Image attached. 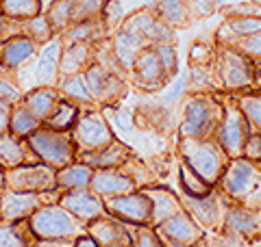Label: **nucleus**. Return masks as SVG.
<instances>
[{
    "label": "nucleus",
    "instance_id": "obj_1",
    "mask_svg": "<svg viewBox=\"0 0 261 247\" xmlns=\"http://www.w3.org/2000/svg\"><path fill=\"white\" fill-rule=\"evenodd\" d=\"M222 191L233 204L246 208H261V163L240 159H231L218 182Z\"/></svg>",
    "mask_w": 261,
    "mask_h": 247
},
{
    "label": "nucleus",
    "instance_id": "obj_2",
    "mask_svg": "<svg viewBox=\"0 0 261 247\" xmlns=\"http://www.w3.org/2000/svg\"><path fill=\"white\" fill-rule=\"evenodd\" d=\"M224 115V102L218 96L194 94L183 104V119L178 126L181 139H214Z\"/></svg>",
    "mask_w": 261,
    "mask_h": 247
},
{
    "label": "nucleus",
    "instance_id": "obj_3",
    "mask_svg": "<svg viewBox=\"0 0 261 247\" xmlns=\"http://www.w3.org/2000/svg\"><path fill=\"white\" fill-rule=\"evenodd\" d=\"M178 156L209 187H218L228 161H231L222 150V145L216 141V137L214 139H181L178 141Z\"/></svg>",
    "mask_w": 261,
    "mask_h": 247
},
{
    "label": "nucleus",
    "instance_id": "obj_4",
    "mask_svg": "<svg viewBox=\"0 0 261 247\" xmlns=\"http://www.w3.org/2000/svg\"><path fill=\"white\" fill-rule=\"evenodd\" d=\"M29 226L37 238H68L76 241L81 234H87V226L79 221L61 204H48L37 208L29 217Z\"/></svg>",
    "mask_w": 261,
    "mask_h": 247
},
{
    "label": "nucleus",
    "instance_id": "obj_5",
    "mask_svg": "<svg viewBox=\"0 0 261 247\" xmlns=\"http://www.w3.org/2000/svg\"><path fill=\"white\" fill-rule=\"evenodd\" d=\"M27 141L33 154L37 156V161L50 165L55 169H61L76 161V145L70 133L48 128L42 123V128H37Z\"/></svg>",
    "mask_w": 261,
    "mask_h": 247
},
{
    "label": "nucleus",
    "instance_id": "obj_6",
    "mask_svg": "<svg viewBox=\"0 0 261 247\" xmlns=\"http://www.w3.org/2000/svg\"><path fill=\"white\" fill-rule=\"evenodd\" d=\"M178 197H181L183 210L202 228L205 234H216L224 230V217L231 200L218 187H214L207 195H200V197H192L185 193H181Z\"/></svg>",
    "mask_w": 261,
    "mask_h": 247
},
{
    "label": "nucleus",
    "instance_id": "obj_7",
    "mask_svg": "<svg viewBox=\"0 0 261 247\" xmlns=\"http://www.w3.org/2000/svg\"><path fill=\"white\" fill-rule=\"evenodd\" d=\"M70 135L74 139L76 156L85 152H96L116 141V135H113L107 117L102 115V111L94 109V106H83Z\"/></svg>",
    "mask_w": 261,
    "mask_h": 247
},
{
    "label": "nucleus",
    "instance_id": "obj_8",
    "mask_svg": "<svg viewBox=\"0 0 261 247\" xmlns=\"http://www.w3.org/2000/svg\"><path fill=\"white\" fill-rule=\"evenodd\" d=\"M224 102V115L222 121L218 126L216 141L222 145V150L226 152L228 159H240L244 152V143L250 133V123L244 117V113L240 111L235 98H226Z\"/></svg>",
    "mask_w": 261,
    "mask_h": 247
},
{
    "label": "nucleus",
    "instance_id": "obj_9",
    "mask_svg": "<svg viewBox=\"0 0 261 247\" xmlns=\"http://www.w3.org/2000/svg\"><path fill=\"white\" fill-rule=\"evenodd\" d=\"M5 187L9 191L44 193L57 189V169L46 163H29L5 171Z\"/></svg>",
    "mask_w": 261,
    "mask_h": 247
},
{
    "label": "nucleus",
    "instance_id": "obj_10",
    "mask_svg": "<svg viewBox=\"0 0 261 247\" xmlns=\"http://www.w3.org/2000/svg\"><path fill=\"white\" fill-rule=\"evenodd\" d=\"M61 191H44V193H22V191H9L5 189L0 195V221L11 224V221L29 219L33 212L48 204H59Z\"/></svg>",
    "mask_w": 261,
    "mask_h": 247
},
{
    "label": "nucleus",
    "instance_id": "obj_11",
    "mask_svg": "<svg viewBox=\"0 0 261 247\" xmlns=\"http://www.w3.org/2000/svg\"><path fill=\"white\" fill-rule=\"evenodd\" d=\"M218 80L226 91H242L255 85V61L242 50L226 48L218 61Z\"/></svg>",
    "mask_w": 261,
    "mask_h": 247
},
{
    "label": "nucleus",
    "instance_id": "obj_12",
    "mask_svg": "<svg viewBox=\"0 0 261 247\" xmlns=\"http://www.w3.org/2000/svg\"><path fill=\"white\" fill-rule=\"evenodd\" d=\"M105 208H107V215L116 217L118 221H124V224H133V226L152 224V204L140 189L133 193L107 197Z\"/></svg>",
    "mask_w": 261,
    "mask_h": 247
},
{
    "label": "nucleus",
    "instance_id": "obj_13",
    "mask_svg": "<svg viewBox=\"0 0 261 247\" xmlns=\"http://www.w3.org/2000/svg\"><path fill=\"white\" fill-rule=\"evenodd\" d=\"M152 230L163 247H192L205 238L202 228L185 210L176 212L174 217L166 219L159 226H152Z\"/></svg>",
    "mask_w": 261,
    "mask_h": 247
},
{
    "label": "nucleus",
    "instance_id": "obj_14",
    "mask_svg": "<svg viewBox=\"0 0 261 247\" xmlns=\"http://www.w3.org/2000/svg\"><path fill=\"white\" fill-rule=\"evenodd\" d=\"M83 76H85L87 89L96 104L109 106L124 94V82L120 80V76L113 74V70H109L107 65H102V63H92L83 72Z\"/></svg>",
    "mask_w": 261,
    "mask_h": 247
},
{
    "label": "nucleus",
    "instance_id": "obj_15",
    "mask_svg": "<svg viewBox=\"0 0 261 247\" xmlns=\"http://www.w3.org/2000/svg\"><path fill=\"white\" fill-rule=\"evenodd\" d=\"M59 204L65 210H70L79 221L83 224H92L98 217L107 215V208H105V200L98 197L96 193H92L89 189H76V191H65L59 197Z\"/></svg>",
    "mask_w": 261,
    "mask_h": 247
},
{
    "label": "nucleus",
    "instance_id": "obj_16",
    "mask_svg": "<svg viewBox=\"0 0 261 247\" xmlns=\"http://www.w3.org/2000/svg\"><path fill=\"white\" fill-rule=\"evenodd\" d=\"M133 74H135V85L144 89V91H157L166 82H170L166 72L161 68V61L157 56L154 46L144 48L140 52V56H137V61L133 65Z\"/></svg>",
    "mask_w": 261,
    "mask_h": 247
},
{
    "label": "nucleus",
    "instance_id": "obj_17",
    "mask_svg": "<svg viewBox=\"0 0 261 247\" xmlns=\"http://www.w3.org/2000/svg\"><path fill=\"white\" fill-rule=\"evenodd\" d=\"M135 180L126 176L122 169H96L89 182V191L96 193L98 197L107 200V197H116V195H124V193H133L137 191Z\"/></svg>",
    "mask_w": 261,
    "mask_h": 247
},
{
    "label": "nucleus",
    "instance_id": "obj_18",
    "mask_svg": "<svg viewBox=\"0 0 261 247\" xmlns=\"http://www.w3.org/2000/svg\"><path fill=\"white\" fill-rule=\"evenodd\" d=\"M224 230L255 241L257 236H261V208H246V206L231 202L226 208Z\"/></svg>",
    "mask_w": 261,
    "mask_h": 247
},
{
    "label": "nucleus",
    "instance_id": "obj_19",
    "mask_svg": "<svg viewBox=\"0 0 261 247\" xmlns=\"http://www.w3.org/2000/svg\"><path fill=\"white\" fill-rule=\"evenodd\" d=\"M128 28H133L137 35H140L146 46L152 44V46H161V44H172L174 39V33H172V26L166 24L161 18L152 15L150 11H137L133 18L126 22Z\"/></svg>",
    "mask_w": 261,
    "mask_h": 247
},
{
    "label": "nucleus",
    "instance_id": "obj_20",
    "mask_svg": "<svg viewBox=\"0 0 261 247\" xmlns=\"http://www.w3.org/2000/svg\"><path fill=\"white\" fill-rule=\"evenodd\" d=\"M140 191L148 197L150 204H152V224H150V228L163 224L166 219L174 217L176 212L183 210L181 197H178L172 189L161 187V184H148V187H142Z\"/></svg>",
    "mask_w": 261,
    "mask_h": 247
},
{
    "label": "nucleus",
    "instance_id": "obj_21",
    "mask_svg": "<svg viewBox=\"0 0 261 247\" xmlns=\"http://www.w3.org/2000/svg\"><path fill=\"white\" fill-rule=\"evenodd\" d=\"M133 152H130V147L126 143H122L120 139H116L113 143L100 147V150L96 152H85V154H79L76 161H83L85 165H89L94 171L96 169H120L122 165H124Z\"/></svg>",
    "mask_w": 261,
    "mask_h": 247
},
{
    "label": "nucleus",
    "instance_id": "obj_22",
    "mask_svg": "<svg viewBox=\"0 0 261 247\" xmlns=\"http://www.w3.org/2000/svg\"><path fill=\"white\" fill-rule=\"evenodd\" d=\"M29 163H39V161L33 154L27 139H20L11 133L0 135V169L7 171V169L20 167V165H29Z\"/></svg>",
    "mask_w": 261,
    "mask_h": 247
},
{
    "label": "nucleus",
    "instance_id": "obj_23",
    "mask_svg": "<svg viewBox=\"0 0 261 247\" xmlns=\"http://www.w3.org/2000/svg\"><path fill=\"white\" fill-rule=\"evenodd\" d=\"M144 48H148V46H146V41L137 35L133 28L122 26L116 33V37H113L111 52H113V56H116V63L122 70H133L137 56H140V52L144 50Z\"/></svg>",
    "mask_w": 261,
    "mask_h": 247
},
{
    "label": "nucleus",
    "instance_id": "obj_24",
    "mask_svg": "<svg viewBox=\"0 0 261 247\" xmlns=\"http://www.w3.org/2000/svg\"><path fill=\"white\" fill-rule=\"evenodd\" d=\"M59 63H61V44L57 37H53L50 41H46V46L39 52L37 70H35L37 87H57V82H59Z\"/></svg>",
    "mask_w": 261,
    "mask_h": 247
},
{
    "label": "nucleus",
    "instance_id": "obj_25",
    "mask_svg": "<svg viewBox=\"0 0 261 247\" xmlns=\"http://www.w3.org/2000/svg\"><path fill=\"white\" fill-rule=\"evenodd\" d=\"M37 52L35 41L29 35L9 37L0 46V61H3L5 70H18L22 63H27L33 54Z\"/></svg>",
    "mask_w": 261,
    "mask_h": 247
},
{
    "label": "nucleus",
    "instance_id": "obj_26",
    "mask_svg": "<svg viewBox=\"0 0 261 247\" xmlns=\"http://www.w3.org/2000/svg\"><path fill=\"white\" fill-rule=\"evenodd\" d=\"M61 100V94L57 87H35L31 89L29 94H24V104H27V109L35 115L37 119H42V123L50 117L57 102Z\"/></svg>",
    "mask_w": 261,
    "mask_h": 247
},
{
    "label": "nucleus",
    "instance_id": "obj_27",
    "mask_svg": "<svg viewBox=\"0 0 261 247\" xmlns=\"http://www.w3.org/2000/svg\"><path fill=\"white\" fill-rule=\"evenodd\" d=\"M92 176H94V169L89 165H85L83 161H74L61 169H57V189L61 193L76 191V189H89Z\"/></svg>",
    "mask_w": 261,
    "mask_h": 247
},
{
    "label": "nucleus",
    "instance_id": "obj_28",
    "mask_svg": "<svg viewBox=\"0 0 261 247\" xmlns=\"http://www.w3.org/2000/svg\"><path fill=\"white\" fill-rule=\"evenodd\" d=\"M37 236L33 234L29 219L11 221L5 224L0 221V247H35Z\"/></svg>",
    "mask_w": 261,
    "mask_h": 247
},
{
    "label": "nucleus",
    "instance_id": "obj_29",
    "mask_svg": "<svg viewBox=\"0 0 261 247\" xmlns=\"http://www.w3.org/2000/svg\"><path fill=\"white\" fill-rule=\"evenodd\" d=\"M89 56H92V44H70L61 50L59 72L61 76H72V74H83L89 68Z\"/></svg>",
    "mask_w": 261,
    "mask_h": 247
},
{
    "label": "nucleus",
    "instance_id": "obj_30",
    "mask_svg": "<svg viewBox=\"0 0 261 247\" xmlns=\"http://www.w3.org/2000/svg\"><path fill=\"white\" fill-rule=\"evenodd\" d=\"M81 111H83V106H81V104L72 102V100H68V98L61 96V100L57 102L53 115L44 121V126L55 128V130H63V133H70V130L74 128Z\"/></svg>",
    "mask_w": 261,
    "mask_h": 247
},
{
    "label": "nucleus",
    "instance_id": "obj_31",
    "mask_svg": "<svg viewBox=\"0 0 261 247\" xmlns=\"http://www.w3.org/2000/svg\"><path fill=\"white\" fill-rule=\"evenodd\" d=\"M57 89L63 98L68 100L76 102L81 106H94V98L89 94L87 89V82H85V76L83 74H72V76H61L59 82H57Z\"/></svg>",
    "mask_w": 261,
    "mask_h": 247
},
{
    "label": "nucleus",
    "instance_id": "obj_32",
    "mask_svg": "<svg viewBox=\"0 0 261 247\" xmlns=\"http://www.w3.org/2000/svg\"><path fill=\"white\" fill-rule=\"evenodd\" d=\"M37 128H42V119H37L24 102L15 104L9 113V133L20 139H29Z\"/></svg>",
    "mask_w": 261,
    "mask_h": 247
},
{
    "label": "nucleus",
    "instance_id": "obj_33",
    "mask_svg": "<svg viewBox=\"0 0 261 247\" xmlns=\"http://www.w3.org/2000/svg\"><path fill=\"white\" fill-rule=\"evenodd\" d=\"M176 169H178V184H181V193L192 195V197H200V195H207L211 189H214V187H209L198 174H196L187 163L178 161Z\"/></svg>",
    "mask_w": 261,
    "mask_h": 247
},
{
    "label": "nucleus",
    "instance_id": "obj_34",
    "mask_svg": "<svg viewBox=\"0 0 261 247\" xmlns=\"http://www.w3.org/2000/svg\"><path fill=\"white\" fill-rule=\"evenodd\" d=\"M3 13L15 20H33L44 9L42 0H0Z\"/></svg>",
    "mask_w": 261,
    "mask_h": 247
},
{
    "label": "nucleus",
    "instance_id": "obj_35",
    "mask_svg": "<svg viewBox=\"0 0 261 247\" xmlns=\"http://www.w3.org/2000/svg\"><path fill=\"white\" fill-rule=\"evenodd\" d=\"M100 26L96 20H81V22H74L65 28V35H68L70 44H92L100 37Z\"/></svg>",
    "mask_w": 261,
    "mask_h": 247
},
{
    "label": "nucleus",
    "instance_id": "obj_36",
    "mask_svg": "<svg viewBox=\"0 0 261 247\" xmlns=\"http://www.w3.org/2000/svg\"><path fill=\"white\" fill-rule=\"evenodd\" d=\"M235 102L250 123V128L261 133V94H242L235 98Z\"/></svg>",
    "mask_w": 261,
    "mask_h": 247
},
{
    "label": "nucleus",
    "instance_id": "obj_37",
    "mask_svg": "<svg viewBox=\"0 0 261 247\" xmlns=\"http://www.w3.org/2000/svg\"><path fill=\"white\" fill-rule=\"evenodd\" d=\"M159 18L170 26H181L187 22V5L185 0H159L157 5Z\"/></svg>",
    "mask_w": 261,
    "mask_h": 247
},
{
    "label": "nucleus",
    "instance_id": "obj_38",
    "mask_svg": "<svg viewBox=\"0 0 261 247\" xmlns=\"http://www.w3.org/2000/svg\"><path fill=\"white\" fill-rule=\"evenodd\" d=\"M107 0H72V24L81 20H96Z\"/></svg>",
    "mask_w": 261,
    "mask_h": 247
},
{
    "label": "nucleus",
    "instance_id": "obj_39",
    "mask_svg": "<svg viewBox=\"0 0 261 247\" xmlns=\"http://www.w3.org/2000/svg\"><path fill=\"white\" fill-rule=\"evenodd\" d=\"M226 28H231L233 35H240L246 39L261 30V18L259 15H235L233 20L226 22Z\"/></svg>",
    "mask_w": 261,
    "mask_h": 247
},
{
    "label": "nucleus",
    "instance_id": "obj_40",
    "mask_svg": "<svg viewBox=\"0 0 261 247\" xmlns=\"http://www.w3.org/2000/svg\"><path fill=\"white\" fill-rule=\"evenodd\" d=\"M48 20H50L53 28H68L72 24V0H59L57 5H53Z\"/></svg>",
    "mask_w": 261,
    "mask_h": 247
},
{
    "label": "nucleus",
    "instance_id": "obj_41",
    "mask_svg": "<svg viewBox=\"0 0 261 247\" xmlns=\"http://www.w3.org/2000/svg\"><path fill=\"white\" fill-rule=\"evenodd\" d=\"M190 91V74H181L174 80L168 82L166 91H163V102L166 104H174L178 100H183V96Z\"/></svg>",
    "mask_w": 261,
    "mask_h": 247
},
{
    "label": "nucleus",
    "instance_id": "obj_42",
    "mask_svg": "<svg viewBox=\"0 0 261 247\" xmlns=\"http://www.w3.org/2000/svg\"><path fill=\"white\" fill-rule=\"evenodd\" d=\"M207 238V245L209 247H250V241L248 238H244L240 234H233V232H216V234H205Z\"/></svg>",
    "mask_w": 261,
    "mask_h": 247
},
{
    "label": "nucleus",
    "instance_id": "obj_43",
    "mask_svg": "<svg viewBox=\"0 0 261 247\" xmlns=\"http://www.w3.org/2000/svg\"><path fill=\"white\" fill-rule=\"evenodd\" d=\"M29 37L35 41V44H44V41H50L53 39V24L48 18H33L29 24Z\"/></svg>",
    "mask_w": 261,
    "mask_h": 247
},
{
    "label": "nucleus",
    "instance_id": "obj_44",
    "mask_svg": "<svg viewBox=\"0 0 261 247\" xmlns=\"http://www.w3.org/2000/svg\"><path fill=\"white\" fill-rule=\"evenodd\" d=\"M154 50H157V56H159L161 68H163V72H166L168 80H172V76H174L176 70H178V61H176L174 46H172V44H161V46H154Z\"/></svg>",
    "mask_w": 261,
    "mask_h": 247
},
{
    "label": "nucleus",
    "instance_id": "obj_45",
    "mask_svg": "<svg viewBox=\"0 0 261 247\" xmlns=\"http://www.w3.org/2000/svg\"><path fill=\"white\" fill-rule=\"evenodd\" d=\"M24 100V94H22V89L15 85L13 80L9 78H5V76H0V102L7 104V106H13L15 104H20Z\"/></svg>",
    "mask_w": 261,
    "mask_h": 247
},
{
    "label": "nucleus",
    "instance_id": "obj_46",
    "mask_svg": "<svg viewBox=\"0 0 261 247\" xmlns=\"http://www.w3.org/2000/svg\"><path fill=\"white\" fill-rule=\"evenodd\" d=\"M130 247H163V245L150 226H137Z\"/></svg>",
    "mask_w": 261,
    "mask_h": 247
},
{
    "label": "nucleus",
    "instance_id": "obj_47",
    "mask_svg": "<svg viewBox=\"0 0 261 247\" xmlns=\"http://www.w3.org/2000/svg\"><path fill=\"white\" fill-rule=\"evenodd\" d=\"M244 159L248 161H255L261 163V133L250 128V133L246 137V143H244V152H242Z\"/></svg>",
    "mask_w": 261,
    "mask_h": 247
},
{
    "label": "nucleus",
    "instance_id": "obj_48",
    "mask_svg": "<svg viewBox=\"0 0 261 247\" xmlns=\"http://www.w3.org/2000/svg\"><path fill=\"white\" fill-rule=\"evenodd\" d=\"M240 50L246 56H250L255 63H261V30L244 39L242 46H240Z\"/></svg>",
    "mask_w": 261,
    "mask_h": 247
},
{
    "label": "nucleus",
    "instance_id": "obj_49",
    "mask_svg": "<svg viewBox=\"0 0 261 247\" xmlns=\"http://www.w3.org/2000/svg\"><path fill=\"white\" fill-rule=\"evenodd\" d=\"M102 18L107 24H118L122 20V5L120 0H107L102 7Z\"/></svg>",
    "mask_w": 261,
    "mask_h": 247
},
{
    "label": "nucleus",
    "instance_id": "obj_50",
    "mask_svg": "<svg viewBox=\"0 0 261 247\" xmlns=\"http://www.w3.org/2000/svg\"><path fill=\"white\" fill-rule=\"evenodd\" d=\"M113 115H116V123L122 130H130V128H133V115H130V111L116 109V111H113Z\"/></svg>",
    "mask_w": 261,
    "mask_h": 247
},
{
    "label": "nucleus",
    "instance_id": "obj_51",
    "mask_svg": "<svg viewBox=\"0 0 261 247\" xmlns=\"http://www.w3.org/2000/svg\"><path fill=\"white\" fill-rule=\"evenodd\" d=\"M35 247H74V241H68V238H37Z\"/></svg>",
    "mask_w": 261,
    "mask_h": 247
},
{
    "label": "nucleus",
    "instance_id": "obj_52",
    "mask_svg": "<svg viewBox=\"0 0 261 247\" xmlns=\"http://www.w3.org/2000/svg\"><path fill=\"white\" fill-rule=\"evenodd\" d=\"M218 0H196V11H198L200 15H209L211 11H214Z\"/></svg>",
    "mask_w": 261,
    "mask_h": 247
},
{
    "label": "nucleus",
    "instance_id": "obj_53",
    "mask_svg": "<svg viewBox=\"0 0 261 247\" xmlns=\"http://www.w3.org/2000/svg\"><path fill=\"white\" fill-rule=\"evenodd\" d=\"M74 247H100L96 243V238L94 236H89V234H81L76 241H74Z\"/></svg>",
    "mask_w": 261,
    "mask_h": 247
},
{
    "label": "nucleus",
    "instance_id": "obj_54",
    "mask_svg": "<svg viewBox=\"0 0 261 247\" xmlns=\"http://www.w3.org/2000/svg\"><path fill=\"white\" fill-rule=\"evenodd\" d=\"M9 109H3L0 106V135H5V133H9Z\"/></svg>",
    "mask_w": 261,
    "mask_h": 247
},
{
    "label": "nucleus",
    "instance_id": "obj_55",
    "mask_svg": "<svg viewBox=\"0 0 261 247\" xmlns=\"http://www.w3.org/2000/svg\"><path fill=\"white\" fill-rule=\"evenodd\" d=\"M5 189H7V187H5V171L0 169V195H3Z\"/></svg>",
    "mask_w": 261,
    "mask_h": 247
},
{
    "label": "nucleus",
    "instance_id": "obj_56",
    "mask_svg": "<svg viewBox=\"0 0 261 247\" xmlns=\"http://www.w3.org/2000/svg\"><path fill=\"white\" fill-rule=\"evenodd\" d=\"M5 24H7V15H5V13H0V33L5 30Z\"/></svg>",
    "mask_w": 261,
    "mask_h": 247
},
{
    "label": "nucleus",
    "instance_id": "obj_57",
    "mask_svg": "<svg viewBox=\"0 0 261 247\" xmlns=\"http://www.w3.org/2000/svg\"><path fill=\"white\" fill-rule=\"evenodd\" d=\"M250 247H261V236H257L255 241H250Z\"/></svg>",
    "mask_w": 261,
    "mask_h": 247
},
{
    "label": "nucleus",
    "instance_id": "obj_58",
    "mask_svg": "<svg viewBox=\"0 0 261 247\" xmlns=\"http://www.w3.org/2000/svg\"><path fill=\"white\" fill-rule=\"evenodd\" d=\"M192 247H209V245H207V238H202L200 243H196V245H192Z\"/></svg>",
    "mask_w": 261,
    "mask_h": 247
},
{
    "label": "nucleus",
    "instance_id": "obj_59",
    "mask_svg": "<svg viewBox=\"0 0 261 247\" xmlns=\"http://www.w3.org/2000/svg\"><path fill=\"white\" fill-rule=\"evenodd\" d=\"M42 7H44V9H48V7H53V0H42Z\"/></svg>",
    "mask_w": 261,
    "mask_h": 247
},
{
    "label": "nucleus",
    "instance_id": "obj_60",
    "mask_svg": "<svg viewBox=\"0 0 261 247\" xmlns=\"http://www.w3.org/2000/svg\"><path fill=\"white\" fill-rule=\"evenodd\" d=\"M7 70H5V65H3V61H0V76H3V74H5Z\"/></svg>",
    "mask_w": 261,
    "mask_h": 247
},
{
    "label": "nucleus",
    "instance_id": "obj_61",
    "mask_svg": "<svg viewBox=\"0 0 261 247\" xmlns=\"http://www.w3.org/2000/svg\"><path fill=\"white\" fill-rule=\"evenodd\" d=\"M113 247H130V245H113Z\"/></svg>",
    "mask_w": 261,
    "mask_h": 247
},
{
    "label": "nucleus",
    "instance_id": "obj_62",
    "mask_svg": "<svg viewBox=\"0 0 261 247\" xmlns=\"http://www.w3.org/2000/svg\"><path fill=\"white\" fill-rule=\"evenodd\" d=\"M255 3H259V5H261V0H255Z\"/></svg>",
    "mask_w": 261,
    "mask_h": 247
}]
</instances>
